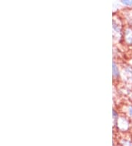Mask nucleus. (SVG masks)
<instances>
[{"mask_svg":"<svg viewBox=\"0 0 132 146\" xmlns=\"http://www.w3.org/2000/svg\"><path fill=\"white\" fill-rule=\"evenodd\" d=\"M132 121L131 119H129L126 115L120 112V115L117 120V122L114 123V126L118 128V130L128 131L130 129L131 127Z\"/></svg>","mask_w":132,"mask_h":146,"instance_id":"f257e3e1","label":"nucleus"},{"mask_svg":"<svg viewBox=\"0 0 132 146\" xmlns=\"http://www.w3.org/2000/svg\"><path fill=\"white\" fill-rule=\"evenodd\" d=\"M121 80L127 85H132V65L127 64L122 67Z\"/></svg>","mask_w":132,"mask_h":146,"instance_id":"f03ea898","label":"nucleus"},{"mask_svg":"<svg viewBox=\"0 0 132 146\" xmlns=\"http://www.w3.org/2000/svg\"><path fill=\"white\" fill-rule=\"evenodd\" d=\"M122 43L129 47H132V27L125 25L123 32Z\"/></svg>","mask_w":132,"mask_h":146,"instance_id":"7ed1b4c3","label":"nucleus"},{"mask_svg":"<svg viewBox=\"0 0 132 146\" xmlns=\"http://www.w3.org/2000/svg\"><path fill=\"white\" fill-rule=\"evenodd\" d=\"M122 19L125 25L132 27V8L124 10Z\"/></svg>","mask_w":132,"mask_h":146,"instance_id":"20e7f679","label":"nucleus"},{"mask_svg":"<svg viewBox=\"0 0 132 146\" xmlns=\"http://www.w3.org/2000/svg\"><path fill=\"white\" fill-rule=\"evenodd\" d=\"M112 77L114 81L121 80V70L115 61L112 62Z\"/></svg>","mask_w":132,"mask_h":146,"instance_id":"39448f33","label":"nucleus"},{"mask_svg":"<svg viewBox=\"0 0 132 146\" xmlns=\"http://www.w3.org/2000/svg\"><path fill=\"white\" fill-rule=\"evenodd\" d=\"M123 111H122L123 114H124L125 115H126L129 119H131L132 121V103L130 104H126L123 106Z\"/></svg>","mask_w":132,"mask_h":146,"instance_id":"423d86ee","label":"nucleus"},{"mask_svg":"<svg viewBox=\"0 0 132 146\" xmlns=\"http://www.w3.org/2000/svg\"><path fill=\"white\" fill-rule=\"evenodd\" d=\"M112 114H113V119H114V124L117 122V120L118 119L120 115V112L118 111V109L116 108H113L112 109Z\"/></svg>","mask_w":132,"mask_h":146,"instance_id":"0eeeda50","label":"nucleus"},{"mask_svg":"<svg viewBox=\"0 0 132 146\" xmlns=\"http://www.w3.org/2000/svg\"><path fill=\"white\" fill-rule=\"evenodd\" d=\"M120 2L126 7H132V0H120Z\"/></svg>","mask_w":132,"mask_h":146,"instance_id":"6e6552de","label":"nucleus"}]
</instances>
